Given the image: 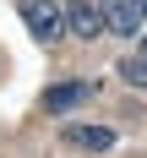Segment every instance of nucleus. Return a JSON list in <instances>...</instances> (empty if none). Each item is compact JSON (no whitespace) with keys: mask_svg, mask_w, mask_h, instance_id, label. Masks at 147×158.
<instances>
[{"mask_svg":"<svg viewBox=\"0 0 147 158\" xmlns=\"http://www.w3.org/2000/svg\"><path fill=\"white\" fill-rule=\"evenodd\" d=\"M136 6H142V16H147V0H136Z\"/></svg>","mask_w":147,"mask_h":158,"instance_id":"0eeeda50","label":"nucleus"},{"mask_svg":"<svg viewBox=\"0 0 147 158\" xmlns=\"http://www.w3.org/2000/svg\"><path fill=\"white\" fill-rule=\"evenodd\" d=\"M22 22H27V33L38 44L65 38V6H55V0H22Z\"/></svg>","mask_w":147,"mask_h":158,"instance_id":"f257e3e1","label":"nucleus"},{"mask_svg":"<svg viewBox=\"0 0 147 158\" xmlns=\"http://www.w3.org/2000/svg\"><path fill=\"white\" fill-rule=\"evenodd\" d=\"M65 142H76V147H93V153H104V147H114V131H109V126H71V131H65Z\"/></svg>","mask_w":147,"mask_h":158,"instance_id":"39448f33","label":"nucleus"},{"mask_svg":"<svg viewBox=\"0 0 147 158\" xmlns=\"http://www.w3.org/2000/svg\"><path fill=\"white\" fill-rule=\"evenodd\" d=\"M65 33H76V38H87V44H93V38H104V11H98L93 0H71V6H65Z\"/></svg>","mask_w":147,"mask_h":158,"instance_id":"7ed1b4c3","label":"nucleus"},{"mask_svg":"<svg viewBox=\"0 0 147 158\" xmlns=\"http://www.w3.org/2000/svg\"><path fill=\"white\" fill-rule=\"evenodd\" d=\"M98 11H104V27L120 33V38H136V33H142V22H147L136 0H98Z\"/></svg>","mask_w":147,"mask_h":158,"instance_id":"f03ea898","label":"nucleus"},{"mask_svg":"<svg viewBox=\"0 0 147 158\" xmlns=\"http://www.w3.org/2000/svg\"><path fill=\"white\" fill-rule=\"evenodd\" d=\"M120 77H125L131 87H147V38L136 44V55H131V60L120 65Z\"/></svg>","mask_w":147,"mask_h":158,"instance_id":"423d86ee","label":"nucleus"},{"mask_svg":"<svg viewBox=\"0 0 147 158\" xmlns=\"http://www.w3.org/2000/svg\"><path fill=\"white\" fill-rule=\"evenodd\" d=\"M87 98H93V82H60V87L44 93V109L49 114H65V109H76V104H87Z\"/></svg>","mask_w":147,"mask_h":158,"instance_id":"20e7f679","label":"nucleus"}]
</instances>
